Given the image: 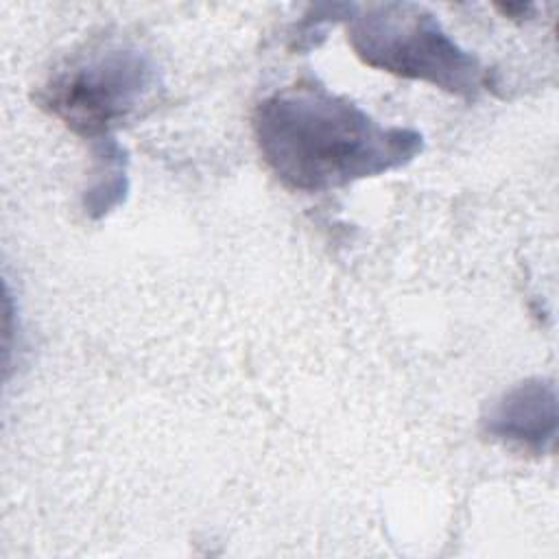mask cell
Masks as SVG:
<instances>
[{"mask_svg": "<svg viewBox=\"0 0 559 559\" xmlns=\"http://www.w3.org/2000/svg\"><path fill=\"white\" fill-rule=\"evenodd\" d=\"M253 135L273 175L301 192H328L397 170L424 151L419 131L384 127L323 85L284 87L262 98Z\"/></svg>", "mask_w": 559, "mask_h": 559, "instance_id": "6da1fadb", "label": "cell"}, {"mask_svg": "<svg viewBox=\"0 0 559 559\" xmlns=\"http://www.w3.org/2000/svg\"><path fill=\"white\" fill-rule=\"evenodd\" d=\"M352 50L371 68L430 83L463 98L487 87V70L424 7L382 2L356 9L347 24Z\"/></svg>", "mask_w": 559, "mask_h": 559, "instance_id": "7a4b0ae2", "label": "cell"}, {"mask_svg": "<svg viewBox=\"0 0 559 559\" xmlns=\"http://www.w3.org/2000/svg\"><path fill=\"white\" fill-rule=\"evenodd\" d=\"M153 59L129 44H107L70 59L37 92V103L87 140L109 138L155 90Z\"/></svg>", "mask_w": 559, "mask_h": 559, "instance_id": "3957f363", "label": "cell"}, {"mask_svg": "<svg viewBox=\"0 0 559 559\" xmlns=\"http://www.w3.org/2000/svg\"><path fill=\"white\" fill-rule=\"evenodd\" d=\"M483 430L509 445L546 454L557 437V386L546 378H528L504 391L483 415Z\"/></svg>", "mask_w": 559, "mask_h": 559, "instance_id": "277c9868", "label": "cell"}, {"mask_svg": "<svg viewBox=\"0 0 559 559\" xmlns=\"http://www.w3.org/2000/svg\"><path fill=\"white\" fill-rule=\"evenodd\" d=\"M94 177L83 192V210L90 218H103L118 207L129 192L127 153L114 135L94 140Z\"/></svg>", "mask_w": 559, "mask_h": 559, "instance_id": "5b68a950", "label": "cell"}]
</instances>
